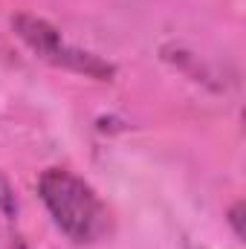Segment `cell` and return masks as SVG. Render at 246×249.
Listing matches in <instances>:
<instances>
[{
    "label": "cell",
    "instance_id": "7a4b0ae2",
    "mask_svg": "<svg viewBox=\"0 0 246 249\" xmlns=\"http://www.w3.org/2000/svg\"><path fill=\"white\" fill-rule=\"evenodd\" d=\"M12 26L32 47V53H38L44 61L55 64V67H64V70L84 72L90 78H102V81L113 75V67L107 61H102L93 53H84V50L70 47L61 38V32L55 26H50L47 20H38L32 15H18V18H12Z\"/></svg>",
    "mask_w": 246,
    "mask_h": 249
},
{
    "label": "cell",
    "instance_id": "277c9868",
    "mask_svg": "<svg viewBox=\"0 0 246 249\" xmlns=\"http://www.w3.org/2000/svg\"><path fill=\"white\" fill-rule=\"evenodd\" d=\"M241 212H244V203H235V209L229 212V220H232V226H235V235H238V238H244V229H241Z\"/></svg>",
    "mask_w": 246,
    "mask_h": 249
},
{
    "label": "cell",
    "instance_id": "6da1fadb",
    "mask_svg": "<svg viewBox=\"0 0 246 249\" xmlns=\"http://www.w3.org/2000/svg\"><path fill=\"white\" fill-rule=\"evenodd\" d=\"M38 194L64 235H70L78 244H93L107 232L110 214L99 194L87 186L81 177L64 171V168H47L38 180Z\"/></svg>",
    "mask_w": 246,
    "mask_h": 249
},
{
    "label": "cell",
    "instance_id": "5b68a950",
    "mask_svg": "<svg viewBox=\"0 0 246 249\" xmlns=\"http://www.w3.org/2000/svg\"><path fill=\"white\" fill-rule=\"evenodd\" d=\"M12 249H26V247H23V241H20V238H15V244H12Z\"/></svg>",
    "mask_w": 246,
    "mask_h": 249
},
{
    "label": "cell",
    "instance_id": "3957f363",
    "mask_svg": "<svg viewBox=\"0 0 246 249\" xmlns=\"http://www.w3.org/2000/svg\"><path fill=\"white\" fill-rule=\"evenodd\" d=\"M0 212L6 214V217H15V212H18V200H15V191L9 186V180L0 174Z\"/></svg>",
    "mask_w": 246,
    "mask_h": 249
}]
</instances>
